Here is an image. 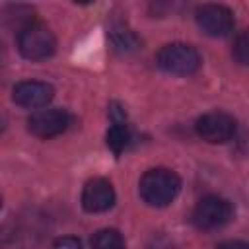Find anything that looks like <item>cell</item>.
Masks as SVG:
<instances>
[{"instance_id": "6da1fadb", "label": "cell", "mask_w": 249, "mask_h": 249, "mask_svg": "<svg viewBox=\"0 0 249 249\" xmlns=\"http://www.w3.org/2000/svg\"><path fill=\"white\" fill-rule=\"evenodd\" d=\"M138 191L146 204L161 208L175 200V196L181 191V179L171 169L154 167L142 175Z\"/></svg>"}, {"instance_id": "7a4b0ae2", "label": "cell", "mask_w": 249, "mask_h": 249, "mask_svg": "<svg viewBox=\"0 0 249 249\" xmlns=\"http://www.w3.org/2000/svg\"><path fill=\"white\" fill-rule=\"evenodd\" d=\"M18 49L27 60H45L53 56L56 39L45 23L35 19L18 33Z\"/></svg>"}, {"instance_id": "3957f363", "label": "cell", "mask_w": 249, "mask_h": 249, "mask_svg": "<svg viewBox=\"0 0 249 249\" xmlns=\"http://www.w3.org/2000/svg\"><path fill=\"white\" fill-rule=\"evenodd\" d=\"M158 66L167 72V74H175V76H189L195 74L200 68V54L193 45L187 43H169L165 47L160 49L158 56H156Z\"/></svg>"}, {"instance_id": "277c9868", "label": "cell", "mask_w": 249, "mask_h": 249, "mask_svg": "<svg viewBox=\"0 0 249 249\" xmlns=\"http://www.w3.org/2000/svg\"><path fill=\"white\" fill-rule=\"evenodd\" d=\"M231 214V204L226 198L218 195H206L196 202L193 210V222L200 230H218L230 222Z\"/></svg>"}, {"instance_id": "5b68a950", "label": "cell", "mask_w": 249, "mask_h": 249, "mask_svg": "<svg viewBox=\"0 0 249 249\" xmlns=\"http://www.w3.org/2000/svg\"><path fill=\"white\" fill-rule=\"evenodd\" d=\"M195 128L202 140H206L210 144H224L235 136L237 124L231 115L222 113V111H212V113L202 115L196 121Z\"/></svg>"}, {"instance_id": "8992f818", "label": "cell", "mask_w": 249, "mask_h": 249, "mask_svg": "<svg viewBox=\"0 0 249 249\" xmlns=\"http://www.w3.org/2000/svg\"><path fill=\"white\" fill-rule=\"evenodd\" d=\"M198 27L210 37H224L233 29V14L220 4H204L195 12Z\"/></svg>"}, {"instance_id": "52a82bcc", "label": "cell", "mask_w": 249, "mask_h": 249, "mask_svg": "<svg viewBox=\"0 0 249 249\" xmlns=\"http://www.w3.org/2000/svg\"><path fill=\"white\" fill-rule=\"evenodd\" d=\"M70 124V115L64 109H41L27 119V128L37 138H53L62 134Z\"/></svg>"}, {"instance_id": "ba28073f", "label": "cell", "mask_w": 249, "mask_h": 249, "mask_svg": "<svg viewBox=\"0 0 249 249\" xmlns=\"http://www.w3.org/2000/svg\"><path fill=\"white\" fill-rule=\"evenodd\" d=\"M53 95H54V89L51 84L39 82V80H23V82L14 86L12 99L21 107L41 109V107H47L51 103Z\"/></svg>"}, {"instance_id": "9c48e42d", "label": "cell", "mask_w": 249, "mask_h": 249, "mask_svg": "<svg viewBox=\"0 0 249 249\" xmlns=\"http://www.w3.org/2000/svg\"><path fill=\"white\" fill-rule=\"evenodd\" d=\"M115 204V189L103 177H93L84 185L82 206L88 212H105Z\"/></svg>"}, {"instance_id": "30bf717a", "label": "cell", "mask_w": 249, "mask_h": 249, "mask_svg": "<svg viewBox=\"0 0 249 249\" xmlns=\"http://www.w3.org/2000/svg\"><path fill=\"white\" fill-rule=\"evenodd\" d=\"M33 14H35V10L31 6H25V4H6L0 10V21L8 29H16L19 33L25 25L35 21Z\"/></svg>"}, {"instance_id": "8fae6325", "label": "cell", "mask_w": 249, "mask_h": 249, "mask_svg": "<svg viewBox=\"0 0 249 249\" xmlns=\"http://www.w3.org/2000/svg\"><path fill=\"white\" fill-rule=\"evenodd\" d=\"M109 35H111V41H113L115 49L121 51V53H132V51H136V49L140 47L138 37H136L134 31L128 29L124 23L113 25L111 31H109Z\"/></svg>"}, {"instance_id": "7c38bea8", "label": "cell", "mask_w": 249, "mask_h": 249, "mask_svg": "<svg viewBox=\"0 0 249 249\" xmlns=\"http://www.w3.org/2000/svg\"><path fill=\"white\" fill-rule=\"evenodd\" d=\"M91 249H124V237L113 228L99 230L91 237Z\"/></svg>"}, {"instance_id": "4fadbf2b", "label": "cell", "mask_w": 249, "mask_h": 249, "mask_svg": "<svg viewBox=\"0 0 249 249\" xmlns=\"http://www.w3.org/2000/svg\"><path fill=\"white\" fill-rule=\"evenodd\" d=\"M107 146L115 152V154H121L128 142H130V132H128V126L124 123H113V126L107 130Z\"/></svg>"}, {"instance_id": "5bb4252c", "label": "cell", "mask_w": 249, "mask_h": 249, "mask_svg": "<svg viewBox=\"0 0 249 249\" xmlns=\"http://www.w3.org/2000/svg\"><path fill=\"white\" fill-rule=\"evenodd\" d=\"M233 56L239 64H247L249 62V37L245 31H241L233 43Z\"/></svg>"}, {"instance_id": "9a60e30c", "label": "cell", "mask_w": 249, "mask_h": 249, "mask_svg": "<svg viewBox=\"0 0 249 249\" xmlns=\"http://www.w3.org/2000/svg\"><path fill=\"white\" fill-rule=\"evenodd\" d=\"M53 249H82V241L74 235H64L53 243Z\"/></svg>"}, {"instance_id": "2e32d148", "label": "cell", "mask_w": 249, "mask_h": 249, "mask_svg": "<svg viewBox=\"0 0 249 249\" xmlns=\"http://www.w3.org/2000/svg\"><path fill=\"white\" fill-rule=\"evenodd\" d=\"M144 249H177V247H175V243L169 237H165V235H154L146 243Z\"/></svg>"}, {"instance_id": "e0dca14e", "label": "cell", "mask_w": 249, "mask_h": 249, "mask_svg": "<svg viewBox=\"0 0 249 249\" xmlns=\"http://www.w3.org/2000/svg\"><path fill=\"white\" fill-rule=\"evenodd\" d=\"M216 249H249V245L245 241H224Z\"/></svg>"}, {"instance_id": "ac0fdd59", "label": "cell", "mask_w": 249, "mask_h": 249, "mask_svg": "<svg viewBox=\"0 0 249 249\" xmlns=\"http://www.w3.org/2000/svg\"><path fill=\"white\" fill-rule=\"evenodd\" d=\"M8 241H10V233H8L4 228H0V247L8 245Z\"/></svg>"}, {"instance_id": "d6986e66", "label": "cell", "mask_w": 249, "mask_h": 249, "mask_svg": "<svg viewBox=\"0 0 249 249\" xmlns=\"http://www.w3.org/2000/svg\"><path fill=\"white\" fill-rule=\"evenodd\" d=\"M4 126H6V119H4V115L0 113V130H2Z\"/></svg>"}, {"instance_id": "ffe728a7", "label": "cell", "mask_w": 249, "mask_h": 249, "mask_svg": "<svg viewBox=\"0 0 249 249\" xmlns=\"http://www.w3.org/2000/svg\"><path fill=\"white\" fill-rule=\"evenodd\" d=\"M0 206H2V198H0Z\"/></svg>"}]
</instances>
